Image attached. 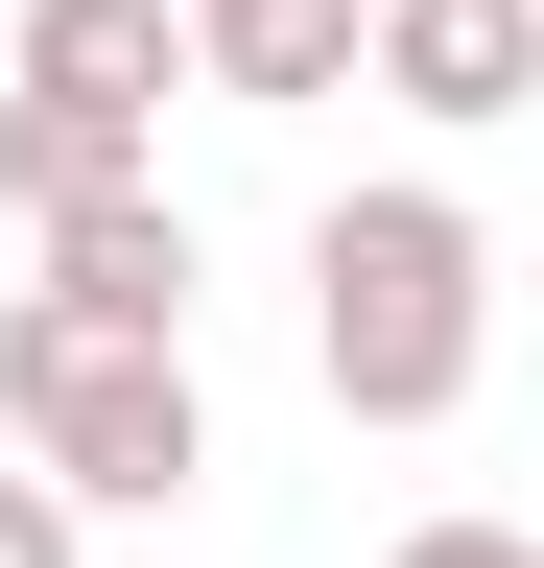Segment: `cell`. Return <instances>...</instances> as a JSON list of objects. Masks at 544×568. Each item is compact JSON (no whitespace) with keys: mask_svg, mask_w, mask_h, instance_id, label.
I'll return each instance as SVG.
<instances>
[{"mask_svg":"<svg viewBox=\"0 0 544 568\" xmlns=\"http://www.w3.org/2000/svg\"><path fill=\"white\" fill-rule=\"evenodd\" d=\"M308 355L356 426H450L473 355H497V237L450 190H331L308 213Z\"/></svg>","mask_w":544,"mask_h":568,"instance_id":"1","label":"cell"},{"mask_svg":"<svg viewBox=\"0 0 544 568\" xmlns=\"http://www.w3.org/2000/svg\"><path fill=\"white\" fill-rule=\"evenodd\" d=\"M0 426H24V474L72 497V521H166V497L214 474L189 355L166 332H72V308H0Z\"/></svg>","mask_w":544,"mask_h":568,"instance_id":"2","label":"cell"},{"mask_svg":"<svg viewBox=\"0 0 544 568\" xmlns=\"http://www.w3.org/2000/svg\"><path fill=\"white\" fill-rule=\"evenodd\" d=\"M24 308H72V332H166L189 355V190H95V213H48V284Z\"/></svg>","mask_w":544,"mask_h":568,"instance_id":"3","label":"cell"},{"mask_svg":"<svg viewBox=\"0 0 544 568\" xmlns=\"http://www.w3.org/2000/svg\"><path fill=\"white\" fill-rule=\"evenodd\" d=\"M0 95H72V119H143V142H166L189 0H24V71H0Z\"/></svg>","mask_w":544,"mask_h":568,"instance_id":"4","label":"cell"},{"mask_svg":"<svg viewBox=\"0 0 544 568\" xmlns=\"http://www.w3.org/2000/svg\"><path fill=\"white\" fill-rule=\"evenodd\" d=\"M356 71L402 119H521V71H544V0H379L356 24Z\"/></svg>","mask_w":544,"mask_h":568,"instance_id":"5","label":"cell"},{"mask_svg":"<svg viewBox=\"0 0 544 568\" xmlns=\"http://www.w3.org/2000/svg\"><path fill=\"white\" fill-rule=\"evenodd\" d=\"M356 24L379 0H237V24H189V71L260 95V119H308V95H356Z\"/></svg>","mask_w":544,"mask_h":568,"instance_id":"6","label":"cell"},{"mask_svg":"<svg viewBox=\"0 0 544 568\" xmlns=\"http://www.w3.org/2000/svg\"><path fill=\"white\" fill-rule=\"evenodd\" d=\"M95 190H166V142L143 119H72V95H0V213H24V237L95 213Z\"/></svg>","mask_w":544,"mask_h":568,"instance_id":"7","label":"cell"},{"mask_svg":"<svg viewBox=\"0 0 544 568\" xmlns=\"http://www.w3.org/2000/svg\"><path fill=\"white\" fill-rule=\"evenodd\" d=\"M95 521H72V497H48V474H0V568H72Z\"/></svg>","mask_w":544,"mask_h":568,"instance_id":"8","label":"cell"},{"mask_svg":"<svg viewBox=\"0 0 544 568\" xmlns=\"http://www.w3.org/2000/svg\"><path fill=\"white\" fill-rule=\"evenodd\" d=\"M402 568H544L521 521H402Z\"/></svg>","mask_w":544,"mask_h":568,"instance_id":"9","label":"cell"},{"mask_svg":"<svg viewBox=\"0 0 544 568\" xmlns=\"http://www.w3.org/2000/svg\"><path fill=\"white\" fill-rule=\"evenodd\" d=\"M189 24H237V0H189Z\"/></svg>","mask_w":544,"mask_h":568,"instance_id":"10","label":"cell"}]
</instances>
